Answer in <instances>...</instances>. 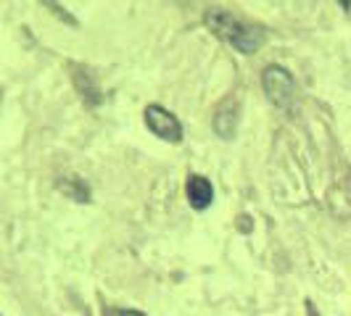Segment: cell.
<instances>
[{"label": "cell", "instance_id": "cell-5", "mask_svg": "<svg viewBox=\"0 0 351 316\" xmlns=\"http://www.w3.org/2000/svg\"><path fill=\"white\" fill-rule=\"evenodd\" d=\"M104 316H145L141 311H119V308H106Z\"/></svg>", "mask_w": 351, "mask_h": 316}, {"label": "cell", "instance_id": "cell-2", "mask_svg": "<svg viewBox=\"0 0 351 316\" xmlns=\"http://www.w3.org/2000/svg\"><path fill=\"white\" fill-rule=\"evenodd\" d=\"M145 124H148V129L161 137V140L167 142H180L182 140V127L177 122L175 114H169L167 108H161V105H148L145 108Z\"/></svg>", "mask_w": 351, "mask_h": 316}, {"label": "cell", "instance_id": "cell-1", "mask_svg": "<svg viewBox=\"0 0 351 316\" xmlns=\"http://www.w3.org/2000/svg\"><path fill=\"white\" fill-rule=\"evenodd\" d=\"M206 24H209L211 29L222 37V40H228L230 45L238 48L241 53H254L262 48V42H264L262 29H256V27H251L246 21L235 18L232 14H228V11H209V14H206Z\"/></svg>", "mask_w": 351, "mask_h": 316}, {"label": "cell", "instance_id": "cell-3", "mask_svg": "<svg viewBox=\"0 0 351 316\" xmlns=\"http://www.w3.org/2000/svg\"><path fill=\"white\" fill-rule=\"evenodd\" d=\"M264 90L278 105H288L293 95V77L282 66H267L264 71Z\"/></svg>", "mask_w": 351, "mask_h": 316}, {"label": "cell", "instance_id": "cell-4", "mask_svg": "<svg viewBox=\"0 0 351 316\" xmlns=\"http://www.w3.org/2000/svg\"><path fill=\"white\" fill-rule=\"evenodd\" d=\"M188 200H191V206L198 211L206 209L211 200H214V187H211V182L206 176H201V174L188 176Z\"/></svg>", "mask_w": 351, "mask_h": 316}]
</instances>
